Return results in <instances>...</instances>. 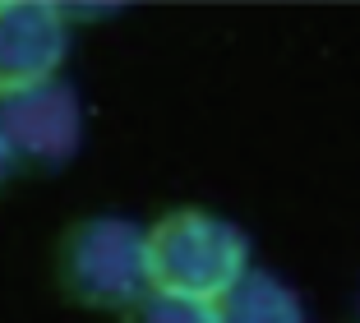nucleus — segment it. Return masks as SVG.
Listing matches in <instances>:
<instances>
[{"mask_svg": "<svg viewBox=\"0 0 360 323\" xmlns=\"http://www.w3.org/2000/svg\"><path fill=\"white\" fill-rule=\"evenodd\" d=\"M212 319L217 323H305V310H300V296L282 277H273L264 268H245L212 300Z\"/></svg>", "mask_w": 360, "mask_h": 323, "instance_id": "obj_5", "label": "nucleus"}, {"mask_svg": "<svg viewBox=\"0 0 360 323\" xmlns=\"http://www.w3.org/2000/svg\"><path fill=\"white\" fill-rule=\"evenodd\" d=\"M65 61V19L46 0L0 5V93L42 84Z\"/></svg>", "mask_w": 360, "mask_h": 323, "instance_id": "obj_4", "label": "nucleus"}, {"mask_svg": "<svg viewBox=\"0 0 360 323\" xmlns=\"http://www.w3.org/2000/svg\"><path fill=\"white\" fill-rule=\"evenodd\" d=\"M10 167H14V148H10V139H5V129H0V180L10 176Z\"/></svg>", "mask_w": 360, "mask_h": 323, "instance_id": "obj_7", "label": "nucleus"}, {"mask_svg": "<svg viewBox=\"0 0 360 323\" xmlns=\"http://www.w3.org/2000/svg\"><path fill=\"white\" fill-rule=\"evenodd\" d=\"M0 129L14 148V162L56 171L79 153L84 139V106L79 93L60 79H42V84L0 93Z\"/></svg>", "mask_w": 360, "mask_h": 323, "instance_id": "obj_3", "label": "nucleus"}, {"mask_svg": "<svg viewBox=\"0 0 360 323\" xmlns=\"http://www.w3.org/2000/svg\"><path fill=\"white\" fill-rule=\"evenodd\" d=\"M250 268V240L217 213L171 208L148 231V277L158 291L217 300Z\"/></svg>", "mask_w": 360, "mask_h": 323, "instance_id": "obj_2", "label": "nucleus"}, {"mask_svg": "<svg viewBox=\"0 0 360 323\" xmlns=\"http://www.w3.org/2000/svg\"><path fill=\"white\" fill-rule=\"evenodd\" d=\"M56 277L75 305L125 310L153 286L148 231L129 217H116V213L75 222L60 240V254H56Z\"/></svg>", "mask_w": 360, "mask_h": 323, "instance_id": "obj_1", "label": "nucleus"}, {"mask_svg": "<svg viewBox=\"0 0 360 323\" xmlns=\"http://www.w3.org/2000/svg\"><path fill=\"white\" fill-rule=\"evenodd\" d=\"M125 323H217V319H212V300L148 286L134 305H125Z\"/></svg>", "mask_w": 360, "mask_h": 323, "instance_id": "obj_6", "label": "nucleus"}]
</instances>
